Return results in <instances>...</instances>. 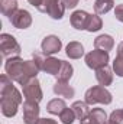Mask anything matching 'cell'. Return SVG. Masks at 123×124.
I'll list each match as a JSON object with an SVG mask.
<instances>
[{
	"label": "cell",
	"instance_id": "obj_14",
	"mask_svg": "<svg viewBox=\"0 0 123 124\" xmlns=\"http://www.w3.org/2000/svg\"><path fill=\"white\" fill-rule=\"evenodd\" d=\"M61 65H62V61L57 59V58H52V56H48L45 62H44V68L42 71H45L46 74H51V75H58L60 69H61Z\"/></svg>",
	"mask_w": 123,
	"mask_h": 124
},
{
	"label": "cell",
	"instance_id": "obj_12",
	"mask_svg": "<svg viewBox=\"0 0 123 124\" xmlns=\"http://www.w3.org/2000/svg\"><path fill=\"white\" fill-rule=\"evenodd\" d=\"M96 78L98 81V84L101 87H107L113 82V74H112V69L106 65V66H101L98 69H96Z\"/></svg>",
	"mask_w": 123,
	"mask_h": 124
},
{
	"label": "cell",
	"instance_id": "obj_24",
	"mask_svg": "<svg viewBox=\"0 0 123 124\" xmlns=\"http://www.w3.org/2000/svg\"><path fill=\"white\" fill-rule=\"evenodd\" d=\"M110 124H123V110H116L110 114L109 118Z\"/></svg>",
	"mask_w": 123,
	"mask_h": 124
},
{
	"label": "cell",
	"instance_id": "obj_10",
	"mask_svg": "<svg viewBox=\"0 0 123 124\" xmlns=\"http://www.w3.org/2000/svg\"><path fill=\"white\" fill-rule=\"evenodd\" d=\"M61 39L58 38V36H54V35H51V36H46L44 40H42V45H41V48H42V52L45 54V55H52V54H55V52H60L61 51Z\"/></svg>",
	"mask_w": 123,
	"mask_h": 124
},
{
	"label": "cell",
	"instance_id": "obj_6",
	"mask_svg": "<svg viewBox=\"0 0 123 124\" xmlns=\"http://www.w3.org/2000/svg\"><path fill=\"white\" fill-rule=\"evenodd\" d=\"M107 62H109V52H106V51L96 49V51H91L90 54L86 55V63L88 68H93V69H98L101 66H106Z\"/></svg>",
	"mask_w": 123,
	"mask_h": 124
},
{
	"label": "cell",
	"instance_id": "obj_30",
	"mask_svg": "<svg viewBox=\"0 0 123 124\" xmlns=\"http://www.w3.org/2000/svg\"><path fill=\"white\" fill-rule=\"evenodd\" d=\"M36 124H57V121L51 120V118H39V121Z\"/></svg>",
	"mask_w": 123,
	"mask_h": 124
},
{
	"label": "cell",
	"instance_id": "obj_11",
	"mask_svg": "<svg viewBox=\"0 0 123 124\" xmlns=\"http://www.w3.org/2000/svg\"><path fill=\"white\" fill-rule=\"evenodd\" d=\"M88 17L90 15L84 10H77L71 15V25L78 29V31H83V29H87V22H88Z\"/></svg>",
	"mask_w": 123,
	"mask_h": 124
},
{
	"label": "cell",
	"instance_id": "obj_20",
	"mask_svg": "<svg viewBox=\"0 0 123 124\" xmlns=\"http://www.w3.org/2000/svg\"><path fill=\"white\" fill-rule=\"evenodd\" d=\"M65 108H67L65 101H64V100H58V98L49 101V102H48V107H46V110H48L51 114H57V116H60Z\"/></svg>",
	"mask_w": 123,
	"mask_h": 124
},
{
	"label": "cell",
	"instance_id": "obj_19",
	"mask_svg": "<svg viewBox=\"0 0 123 124\" xmlns=\"http://www.w3.org/2000/svg\"><path fill=\"white\" fill-rule=\"evenodd\" d=\"M0 9L4 16H12L18 10V3L16 0H0Z\"/></svg>",
	"mask_w": 123,
	"mask_h": 124
},
{
	"label": "cell",
	"instance_id": "obj_27",
	"mask_svg": "<svg viewBox=\"0 0 123 124\" xmlns=\"http://www.w3.org/2000/svg\"><path fill=\"white\" fill-rule=\"evenodd\" d=\"M80 124H101V123H100V121L93 116L91 113H90L87 117H84V118L81 120V123H80Z\"/></svg>",
	"mask_w": 123,
	"mask_h": 124
},
{
	"label": "cell",
	"instance_id": "obj_13",
	"mask_svg": "<svg viewBox=\"0 0 123 124\" xmlns=\"http://www.w3.org/2000/svg\"><path fill=\"white\" fill-rule=\"evenodd\" d=\"M94 46H96V49L109 52V51H112V48L114 46V40H113V38L109 36V35H100V36L96 38Z\"/></svg>",
	"mask_w": 123,
	"mask_h": 124
},
{
	"label": "cell",
	"instance_id": "obj_2",
	"mask_svg": "<svg viewBox=\"0 0 123 124\" xmlns=\"http://www.w3.org/2000/svg\"><path fill=\"white\" fill-rule=\"evenodd\" d=\"M0 94H1V113L6 117H13L18 113V107L22 104V95L13 87L9 75L0 78Z\"/></svg>",
	"mask_w": 123,
	"mask_h": 124
},
{
	"label": "cell",
	"instance_id": "obj_3",
	"mask_svg": "<svg viewBox=\"0 0 123 124\" xmlns=\"http://www.w3.org/2000/svg\"><path fill=\"white\" fill-rule=\"evenodd\" d=\"M86 102L88 105L97 104V102L110 104L112 102V94L109 93L104 87L96 85V87H91L90 90H87V93H86Z\"/></svg>",
	"mask_w": 123,
	"mask_h": 124
},
{
	"label": "cell",
	"instance_id": "obj_4",
	"mask_svg": "<svg viewBox=\"0 0 123 124\" xmlns=\"http://www.w3.org/2000/svg\"><path fill=\"white\" fill-rule=\"evenodd\" d=\"M0 51L4 58H15L20 54V46L12 35L3 33L0 36Z\"/></svg>",
	"mask_w": 123,
	"mask_h": 124
},
{
	"label": "cell",
	"instance_id": "obj_1",
	"mask_svg": "<svg viewBox=\"0 0 123 124\" xmlns=\"http://www.w3.org/2000/svg\"><path fill=\"white\" fill-rule=\"evenodd\" d=\"M6 74L12 81L19 82L22 87L32 78H36V74L41 71L35 61H23L19 56L9 58L4 65Z\"/></svg>",
	"mask_w": 123,
	"mask_h": 124
},
{
	"label": "cell",
	"instance_id": "obj_33",
	"mask_svg": "<svg viewBox=\"0 0 123 124\" xmlns=\"http://www.w3.org/2000/svg\"><path fill=\"white\" fill-rule=\"evenodd\" d=\"M104 124H110V123H104Z\"/></svg>",
	"mask_w": 123,
	"mask_h": 124
},
{
	"label": "cell",
	"instance_id": "obj_25",
	"mask_svg": "<svg viewBox=\"0 0 123 124\" xmlns=\"http://www.w3.org/2000/svg\"><path fill=\"white\" fill-rule=\"evenodd\" d=\"M113 69H114L116 75L123 77V58L122 56H117L114 59V62H113Z\"/></svg>",
	"mask_w": 123,
	"mask_h": 124
},
{
	"label": "cell",
	"instance_id": "obj_18",
	"mask_svg": "<svg viewBox=\"0 0 123 124\" xmlns=\"http://www.w3.org/2000/svg\"><path fill=\"white\" fill-rule=\"evenodd\" d=\"M113 6H114V1L113 0H96L94 10H96L97 15H104L109 10H112Z\"/></svg>",
	"mask_w": 123,
	"mask_h": 124
},
{
	"label": "cell",
	"instance_id": "obj_21",
	"mask_svg": "<svg viewBox=\"0 0 123 124\" xmlns=\"http://www.w3.org/2000/svg\"><path fill=\"white\" fill-rule=\"evenodd\" d=\"M71 77H72V66H71V63L62 61L61 69H60V72H58V75H57L58 81H65V82H68V79H70Z\"/></svg>",
	"mask_w": 123,
	"mask_h": 124
},
{
	"label": "cell",
	"instance_id": "obj_32",
	"mask_svg": "<svg viewBox=\"0 0 123 124\" xmlns=\"http://www.w3.org/2000/svg\"><path fill=\"white\" fill-rule=\"evenodd\" d=\"M117 56H122L123 58V42L119 45V48H117Z\"/></svg>",
	"mask_w": 123,
	"mask_h": 124
},
{
	"label": "cell",
	"instance_id": "obj_28",
	"mask_svg": "<svg viewBox=\"0 0 123 124\" xmlns=\"http://www.w3.org/2000/svg\"><path fill=\"white\" fill-rule=\"evenodd\" d=\"M61 1H62L64 9H74V7L78 4L80 0H61Z\"/></svg>",
	"mask_w": 123,
	"mask_h": 124
},
{
	"label": "cell",
	"instance_id": "obj_7",
	"mask_svg": "<svg viewBox=\"0 0 123 124\" xmlns=\"http://www.w3.org/2000/svg\"><path fill=\"white\" fill-rule=\"evenodd\" d=\"M23 95L26 98V101H33V102H39L42 100V90L39 85V81L36 78L29 79L25 85H23Z\"/></svg>",
	"mask_w": 123,
	"mask_h": 124
},
{
	"label": "cell",
	"instance_id": "obj_23",
	"mask_svg": "<svg viewBox=\"0 0 123 124\" xmlns=\"http://www.w3.org/2000/svg\"><path fill=\"white\" fill-rule=\"evenodd\" d=\"M75 113L72 111V108H65L60 114V120L62 121V124H72L75 120Z\"/></svg>",
	"mask_w": 123,
	"mask_h": 124
},
{
	"label": "cell",
	"instance_id": "obj_8",
	"mask_svg": "<svg viewBox=\"0 0 123 124\" xmlns=\"http://www.w3.org/2000/svg\"><path fill=\"white\" fill-rule=\"evenodd\" d=\"M23 121L26 124H36L39 121V105L33 101L23 102Z\"/></svg>",
	"mask_w": 123,
	"mask_h": 124
},
{
	"label": "cell",
	"instance_id": "obj_15",
	"mask_svg": "<svg viewBox=\"0 0 123 124\" xmlns=\"http://www.w3.org/2000/svg\"><path fill=\"white\" fill-rule=\"evenodd\" d=\"M54 93L57 94V95H60V97H64V98H71V97H74L75 91H74L72 87L68 85V82H65V81H57L55 85H54Z\"/></svg>",
	"mask_w": 123,
	"mask_h": 124
},
{
	"label": "cell",
	"instance_id": "obj_9",
	"mask_svg": "<svg viewBox=\"0 0 123 124\" xmlns=\"http://www.w3.org/2000/svg\"><path fill=\"white\" fill-rule=\"evenodd\" d=\"M9 19H10L12 25L15 28H18V29H26L32 25V16L26 10H19L18 9Z\"/></svg>",
	"mask_w": 123,
	"mask_h": 124
},
{
	"label": "cell",
	"instance_id": "obj_29",
	"mask_svg": "<svg viewBox=\"0 0 123 124\" xmlns=\"http://www.w3.org/2000/svg\"><path fill=\"white\" fill-rule=\"evenodd\" d=\"M114 16H116V19H117V20L123 22V4L116 6V9H114Z\"/></svg>",
	"mask_w": 123,
	"mask_h": 124
},
{
	"label": "cell",
	"instance_id": "obj_26",
	"mask_svg": "<svg viewBox=\"0 0 123 124\" xmlns=\"http://www.w3.org/2000/svg\"><path fill=\"white\" fill-rule=\"evenodd\" d=\"M45 54L44 52H33V61L35 63L39 66V69H42L44 68V62H45Z\"/></svg>",
	"mask_w": 123,
	"mask_h": 124
},
{
	"label": "cell",
	"instance_id": "obj_16",
	"mask_svg": "<svg viewBox=\"0 0 123 124\" xmlns=\"http://www.w3.org/2000/svg\"><path fill=\"white\" fill-rule=\"evenodd\" d=\"M67 55L71 58V59H78L84 55V48L81 43L78 42H70L68 46H67Z\"/></svg>",
	"mask_w": 123,
	"mask_h": 124
},
{
	"label": "cell",
	"instance_id": "obj_5",
	"mask_svg": "<svg viewBox=\"0 0 123 124\" xmlns=\"http://www.w3.org/2000/svg\"><path fill=\"white\" fill-rule=\"evenodd\" d=\"M38 10L42 13H48L52 19H62L65 9L62 6L61 0H42Z\"/></svg>",
	"mask_w": 123,
	"mask_h": 124
},
{
	"label": "cell",
	"instance_id": "obj_31",
	"mask_svg": "<svg viewBox=\"0 0 123 124\" xmlns=\"http://www.w3.org/2000/svg\"><path fill=\"white\" fill-rule=\"evenodd\" d=\"M28 1H29V3H31L32 6H35V7H36V9H38V7H39V6H41V3H42V0H28Z\"/></svg>",
	"mask_w": 123,
	"mask_h": 124
},
{
	"label": "cell",
	"instance_id": "obj_17",
	"mask_svg": "<svg viewBox=\"0 0 123 124\" xmlns=\"http://www.w3.org/2000/svg\"><path fill=\"white\" fill-rule=\"evenodd\" d=\"M71 108H72V111L75 113V117L80 118V121H81L84 117H87V116L90 114L88 104H87V102H83V101H75V102L71 105Z\"/></svg>",
	"mask_w": 123,
	"mask_h": 124
},
{
	"label": "cell",
	"instance_id": "obj_22",
	"mask_svg": "<svg viewBox=\"0 0 123 124\" xmlns=\"http://www.w3.org/2000/svg\"><path fill=\"white\" fill-rule=\"evenodd\" d=\"M103 22L97 15H90L88 22H87V31L88 32H97L98 29H101Z\"/></svg>",
	"mask_w": 123,
	"mask_h": 124
}]
</instances>
